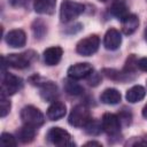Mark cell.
Masks as SVG:
<instances>
[{"instance_id": "7c38bea8", "label": "cell", "mask_w": 147, "mask_h": 147, "mask_svg": "<svg viewBox=\"0 0 147 147\" xmlns=\"http://www.w3.org/2000/svg\"><path fill=\"white\" fill-rule=\"evenodd\" d=\"M40 96L48 102H54L56 101L59 96V90L57 86L53 82H44L40 86Z\"/></svg>"}, {"instance_id": "e0dca14e", "label": "cell", "mask_w": 147, "mask_h": 147, "mask_svg": "<svg viewBox=\"0 0 147 147\" xmlns=\"http://www.w3.org/2000/svg\"><path fill=\"white\" fill-rule=\"evenodd\" d=\"M121 99L122 95L116 88H106L100 95V101L105 105H117Z\"/></svg>"}, {"instance_id": "d4e9b609", "label": "cell", "mask_w": 147, "mask_h": 147, "mask_svg": "<svg viewBox=\"0 0 147 147\" xmlns=\"http://www.w3.org/2000/svg\"><path fill=\"white\" fill-rule=\"evenodd\" d=\"M0 144L3 147H10V146H16L17 141H16V139H15V137L13 134L3 132L1 134V137H0Z\"/></svg>"}, {"instance_id": "484cf974", "label": "cell", "mask_w": 147, "mask_h": 147, "mask_svg": "<svg viewBox=\"0 0 147 147\" xmlns=\"http://www.w3.org/2000/svg\"><path fill=\"white\" fill-rule=\"evenodd\" d=\"M1 117H6L8 114H9V111H10V107H11V105H10V101L7 99V95H5V94H2L1 93Z\"/></svg>"}, {"instance_id": "277c9868", "label": "cell", "mask_w": 147, "mask_h": 147, "mask_svg": "<svg viewBox=\"0 0 147 147\" xmlns=\"http://www.w3.org/2000/svg\"><path fill=\"white\" fill-rule=\"evenodd\" d=\"M91 119L90 110L84 105H77L75 106L68 117V122L71 126L75 127H84L88 121Z\"/></svg>"}, {"instance_id": "1f68e13d", "label": "cell", "mask_w": 147, "mask_h": 147, "mask_svg": "<svg viewBox=\"0 0 147 147\" xmlns=\"http://www.w3.org/2000/svg\"><path fill=\"white\" fill-rule=\"evenodd\" d=\"M142 116L147 119V103H146V106H145L144 109H142Z\"/></svg>"}, {"instance_id": "4fadbf2b", "label": "cell", "mask_w": 147, "mask_h": 147, "mask_svg": "<svg viewBox=\"0 0 147 147\" xmlns=\"http://www.w3.org/2000/svg\"><path fill=\"white\" fill-rule=\"evenodd\" d=\"M63 55V49L60 46H52L48 47L44 52V61L47 65H56Z\"/></svg>"}, {"instance_id": "9c48e42d", "label": "cell", "mask_w": 147, "mask_h": 147, "mask_svg": "<svg viewBox=\"0 0 147 147\" xmlns=\"http://www.w3.org/2000/svg\"><path fill=\"white\" fill-rule=\"evenodd\" d=\"M93 71V68L90 63L83 62V63H76L68 69V76L75 80L87 78V76Z\"/></svg>"}, {"instance_id": "7402d4cb", "label": "cell", "mask_w": 147, "mask_h": 147, "mask_svg": "<svg viewBox=\"0 0 147 147\" xmlns=\"http://www.w3.org/2000/svg\"><path fill=\"white\" fill-rule=\"evenodd\" d=\"M84 129H85V132L87 134H90V136H98L102 131V125H101V122L91 118L88 121V123L84 126Z\"/></svg>"}, {"instance_id": "7a4b0ae2", "label": "cell", "mask_w": 147, "mask_h": 147, "mask_svg": "<svg viewBox=\"0 0 147 147\" xmlns=\"http://www.w3.org/2000/svg\"><path fill=\"white\" fill-rule=\"evenodd\" d=\"M84 5L72 1V0H63L60 7V20L62 23H68L77 18L79 15L84 13Z\"/></svg>"}, {"instance_id": "f1b7e54d", "label": "cell", "mask_w": 147, "mask_h": 147, "mask_svg": "<svg viewBox=\"0 0 147 147\" xmlns=\"http://www.w3.org/2000/svg\"><path fill=\"white\" fill-rule=\"evenodd\" d=\"M119 121H121V123L123 122L124 125L130 124V123H131V114H130V113H125V111H123V113L119 115Z\"/></svg>"}, {"instance_id": "d6986e66", "label": "cell", "mask_w": 147, "mask_h": 147, "mask_svg": "<svg viewBox=\"0 0 147 147\" xmlns=\"http://www.w3.org/2000/svg\"><path fill=\"white\" fill-rule=\"evenodd\" d=\"M109 11L113 16L117 17L118 20L124 18L129 11H127V6L124 0H113V3L109 8Z\"/></svg>"}, {"instance_id": "ba28073f", "label": "cell", "mask_w": 147, "mask_h": 147, "mask_svg": "<svg viewBox=\"0 0 147 147\" xmlns=\"http://www.w3.org/2000/svg\"><path fill=\"white\" fill-rule=\"evenodd\" d=\"M101 125H102V131H105L109 137L115 138L119 134L121 121L117 115L111 114V113L103 114L101 118Z\"/></svg>"}, {"instance_id": "ac0fdd59", "label": "cell", "mask_w": 147, "mask_h": 147, "mask_svg": "<svg viewBox=\"0 0 147 147\" xmlns=\"http://www.w3.org/2000/svg\"><path fill=\"white\" fill-rule=\"evenodd\" d=\"M146 95V90L141 85H134L126 91L125 98L130 103H136L141 101Z\"/></svg>"}, {"instance_id": "603a6c76", "label": "cell", "mask_w": 147, "mask_h": 147, "mask_svg": "<svg viewBox=\"0 0 147 147\" xmlns=\"http://www.w3.org/2000/svg\"><path fill=\"white\" fill-rule=\"evenodd\" d=\"M137 57H136V55L134 54H131L127 59H126V62H125V65H124V69H123V72L125 74V75H130V74H132V72H134L136 71V69H138V67H137Z\"/></svg>"}, {"instance_id": "5bb4252c", "label": "cell", "mask_w": 147, "mask_h": 147, "mask_svg": "<svg viewBox=\"0 0 147 147\" xmlns=\"http://www.w3.org/2000/svg\"><path fill=\"white\" fill-rule=\"evenodd\" d=\"M121 22H122V32L126 36L134 33L139 26V18L134 14H127L124 18L121 20Z\"/></svg>"}, {"instance_id": "3957f363", "label": "cell", "mask_w": 147, "mask_h": 147, "mask_svg": "<svg viewBox=\"0 0 147 147\" xmlns=\"http://www.w3.org/2000/svg\"><path fill=\"white\" fill-rule=\"evenodd\" d=\"M21 119L23 124L31 125L36 129L41 126L45 122L44 114L34 106H25L21 110Z\"/></svg>"}, {"instance_id": "f546056e", "label": "cell", "mask_w": 147, "mask_h": 147, "mask_svg": "<svg viewBox=\"0 0 147 147\" xmlns=\"http://www.w3.org/2000/svg\"><path fill=\"white\" fill-rule=\"evenodd\" d=\"M137 67L141 71H147V57H141L137 61Z\"/></svg>"}, {"instance_id": "4316f807", "label": "cell", "mask_w": 147, "mask_h": 147, "mask_svg": "<svg viewBox=\"0 0 147 147\" xmlns=\"http://www.w3.org/2000/svg\"><path fill=\"white\" fill-rule=\"evenodd\" d=\"M87 82H88V84L91 85V86H96V85H99V83L101 82V76H100V74H98V72H95L94 70L87 76Z\"/></svg>"}, {"instance_id": "4dcf8cb0", "label": "cell", "mask_w": 147, "mask_h": 147, "mask_svg": "<svg viewBox=\"0 0 147 147\" xmlns=\"http://www.w3.org/2000/svg\"><path fill=\"white\" fill-rule=\"evenodd\" d=\"M85 146H101V144L98 141H88L85 144Z\"/></svg>"}, {"instance_id": "5b68a950", "label": "cell", "mask_w": 147, "mask_h": 147, "mask_svg": "<svg viewBox=\"0 0 147 147\" xmlns=\"http://www.w3.org/2000/svg\"><path fill=\"white\" fill-rule=\"evenodd\" d=\"M23 86L22 79L13 74L5 72L2 74V80H1V93L9 96L18 92Z\"/></svg>"}, {"instance_id": "6da1fadb", "label": "cell", "mask_w": 147, "mask_h": 147, "mask_svg": "<svg viewBox=\"0 0 147 147\" xmlns=\"http://www.w3.org/2000/svg\"><path fill=\"white\" fill-rule=\"evenodd\" d=\"M37 59V54L32 51L21 53V54H9L7 56H2V64L8 65L14 69H25L30 65L32 61Z\"/></svg>"}, {"instance_id": "30bf717a", "label": "cell", "mask_w": 147, "mask_h": 147, "mask_svg": "<svg viewBox=\"0 0 147 147\" xmlns=\"http://www.w3.org/2000/svg\"><path fill=\"white\" fill-rule=\"evenodd\" d=\"M121 44H122V36H121L119 31L114 28H110L106 32L105 38H103L105 48L108 51H116L119 48Z\"/></svg>"}, {"instance_id": "83f0119b", "label": "cell", "mask_w": 147, "mask_h": 147, "mask_svg": "<svg viewBox=\"0 0 147 147\" xmlns=\"http://www.w3.org/2000/svg\"><path fill=\"white\" fill-rule=\"evenodd\" d=\"M127 145H145V146H147V134L134 138V141H130V142H127Z\"/></svg>"}, {"instance_id": "44dd1931", "label": "cell", "mask_w": 147, "mask_h": 147, "mask_svg": "<svg viewBox=\"0 0 147 147\" xmlns=\"http://www.w3.org/2000/svg\"><path fill=\"white\" fill-rule=\"evenodd\" d=\"M63 88H64V91H65L67 94L74 95V96L80 95L84 92V88L78 83H76L75 79H72L70 77L68 79H64L63 80Z\"/></svg>"}, {"instance_id": "d6a6232c", "label": "cell", "mask_w": 147, "mask_h": 147, "mask_svg": "<svg viewBox=\"0 0 147 147\" xmlns=\"http://www.w3.org/2000/svg\"><path fill=\"white\" fill-rule=\"evenodd\" d=\"M144 37H145V40L147 41V26H146V29H145V32H144Z\"/></svg>"}, {"instance_id": "2e32d148", "label": "cell", "mask_w": 147, "mask_h": 147, "mask_svg": "<svg viewBox=\"0 0 147 147\" xmlns=\"http://www.w3.org/2000/svg\"><path fill=\"white\" fill-rule=\"evenodd\" d=\"M67 114V107L60 101H54L47 109V117L51 121H59Z\"/></svg>"}, {"instance_id": "52a82bcc", "label": "cell", "mask_w": 147, "mask_h": 147, "mask_svg": "<svg viewBox=\"0 0 147 147\" xmlns=\"http://www.w3.org/2000/svg\"><path fill=\"white\" fill-rule=\"evenodd\" d=\"M47 139L55 146H75V142H72L71 140L70 133L61 127H52L47 132Z\"/></svg>"}, {"instance_id": "cb8c5ba5", "label": "cell", "mask_w": 147, "mask_h": 147, "mask_svg": "<svg viewBox=\"0 0 147 147\" xmlns=\"http://www.w3.org/2000/svg\"><path fill=\"white\" fill-rule=\"evenodd\" d=\"M32 30L36 38H42V36L47 32L46 25L41 21H34V23L32 24Z\"/></svg>"}, {"instance_id": "8fae6325", "label": "cell", "mask_w": 147, "mask_h": 147, "mask_svg": "<svg viewBox=\"0 0 147 147\" xmlns=\"http://www.w3.org/2000/svg\"><path fill=\"white\" fill-rule=\"evenodd\" d=\"M6 42L14 48H21L26 44V34L21 29H15L6 34Z\"/></svg>"}, {"instance_id": "836d02e7", "label": "cell", "mask_w": 147, "mask_h": 147, "mask_svg": "<svg viewBox=\"0 0 147 147\" xmlns=\"http://www.w3.org/2000/svg\"><path fill=\"white\" fill-rule=\"evenodd\" d=\"M100 2H107V1H109V0H99Z\"/></svg>"}, {"instance_id": "ffe728a7", "label": "cell", "mask_w": 147, "mask_h": 147, "mask_svg": "<svg viewBox=\"0 0 147 147\" xmlns=\"http://www.w3.org/2000/svg\"><path fill=\"white\" fill-rule=\"evenodd\" d=\"M17 138L23 144H29L34 139L36 136V127L31 126V125H26L24 124L21 129L17 130Z\"/></svg>"}, {"instance_id": "8992f818", "label": "cell", "mask_w": 147, "mask_h": 147, "mask_svg": "<svg viewBox=\"0 0 147 147\" xmlns=\"http://www.w3.org/2000/svg\"><path fill=\"white\" fill-rule=\"evenodd\" d=\"M99 46H100V38L96 34H91L78 41L76 46V52L79 55L90 56L99 49Z\"/></svg>"}, {"instance_id": "9a60e30c", "label": "cell", "mask_w": 147, "mask_h": 147, "mask_svg": "<svg viewBox=\"0 0 147 147\" xmlns=\"http://www.w3.org/2000/svg\"><path fill=\"white\" fill-rule=\"evenodd\" d=\"M56 0H34V11L41 15H52L55 11Z\"/></svg>"}]
</instances>
